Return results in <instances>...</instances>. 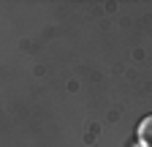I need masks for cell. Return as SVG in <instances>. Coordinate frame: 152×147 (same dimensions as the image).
<instances>
[{"label":"cell","instance_id":"obj_1","mask_svg":"<svg viewBox=\"0 0 152 147\" xmlns=\"http://www.w3.org/2000/svg\"><path fill=\"white\" fill-rule=\"evenodd\" d=\"M139 142L144 147H152V115H147L141 123H139Z\"/></svg>","mask_w":152,"mask_h":147}]
</instances>
